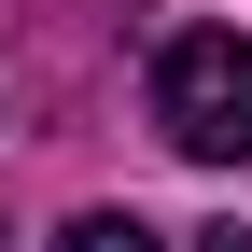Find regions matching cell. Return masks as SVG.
Returning <instances> with one entry per match:
<instances>
[{
    "instance_id": "obj_3",
    "label": "cell",
    "mask_w": 252,
    "mask_h": 252,
    "mask_svg": "<svg viewBox=\"0 0 252 252\" xmlns=\"http://www.w3.org/2000/svg\"><path fill=\"white\" fill-rule=\"evenodd\" d=\"M196 252H252V238H238V224H210V238H196Z\"/></svg>"
},
{
    "instance_id": "obj_1",
    "label": "cell",
    "mask_w": 252,
    "mask_h": 252,
    "mask_svg": "<svg viewBox=\"0 0 252 252\" xmlns=\"http://www.w3.org/2000/svg\"><path fill=\"white\" fill-rule=\"evenodd\" d=\"M154 126L196 168H252V42L238 28H182L154 56Z\"/></svg>"
},
{
    "instance_id": "obj_2",
    "label": "cell",
    "mask_w": 252,
    "mask_h": 252,
    "mask_svg": "<svg viewBox=\"0 0 252 252\" xmlns=\"http://www.w3.org/2000/svg\"><path fill=\"white\" fill-rule=\"evenodd\" d=\"M56 252H168V238H154L140 210H84V224H56Z\"/></svg>"
}]
</instances>
